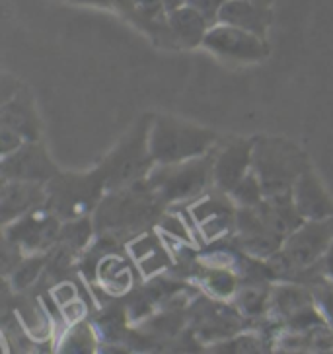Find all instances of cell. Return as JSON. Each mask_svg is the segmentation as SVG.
Wrapping results in <instances>:
<instances>
[{
	"mask_svg": "<svg viewBox=\"0 0 333 354\" xmlns=\"http://www.w3.org/2000/svg\"><path fill=\"white\" fill-rule=\"evenodd\" d=\"M197 331L201 337L217 339V337H230L238 335L240 315L236 310H230L224 304H207L197 317Z\"/></svg>",
	"mask_w": 333,
	"mask_h": 354,
	"instance_id": "cell-18",
	"label": "cell"
},
{
	"mask_svg": "<svg viewBox=\"0 0 333 354\" xmlns=\"http://www.w3.org/2000/svg\"><path fill=\"white\" fill-rule=\"evenodd\" d=\"M312 296L318 310L323 315V319L333 329V281L323 279V281L312 282Z\"/></svg>",
	"mask_w": 333,
	"mask_h": 354,
	"instance_id": "cell-22",
	"label": "cell"
},
{
	"mask_svg": "<svg viewBox=\"0 0 333 354\" xmlns=\"http://www.w3.org/2000/svg\"><path fill=\"white\" fill-rule=\"evenodd\" d=\"M47 257L45 255H35V257H30V259L21 261L20 265L14 269V274H12V282L16 288H26L28 284H32L35 281V277L39 274V271L43 269Z\"/></svg>",
	"mask_w": 333,
	"mask_h": 354,
	"instance_id": "cell-23",
	"label": "cell"
},
{
	"mask_svg": "<svg viewBox=\"0 0 333 354\" xmlns=\"http://www.w3.org/2000/svg\"><path fill=\"white\" fill-rule=\"evenodd\" d=\"M168 24H170V32L181 47L203 45V39L210 28V21L189 4H181L168 12Z\"/></svg>",
	"mask_w": 333,
	"mask_h": 354,
	"instance_id": "cell-15",
	"label": "cell"
},
{
	"mask_svg": "<svg viewBox=\"0 0 333 354\" xmlns=\"http://www.w3.org/2000/svg\"><path fill=\"white\" fill-rule=\"evenodd\" d=\"M292 201L304 220H323L333 216V201L323 189L320 179L308 166L296 179L292 189Z\"/></svg>",
	"mask_w": 333,
	"mask_h": 354,
	"instance_id": "cell-12",
	"label": "cell"
},
{
	"mask_svg": "<svg viewBox=\"0 0 333 354\" xmlns=\"http://www.w3.org/2000/svg\"><path fill=\"white\" fill-rule=\"evenodd\" d=\"M203 282L208 290L220 298H230L236 296L238 290V279L234 272L226 271L224 267H210L208 271L203 272Z\"/></svg>",
	"mask_w": 333,
	"mask_h": 354,
	"instance_id": "cell-21",
	"label": "cell"
},
{
	"mask_svg": "<svg viewBox=\"0 0 333 354\" xmlns=\"http://www.w3.org/2000/svg\"><path fill=\"white\" fill-rule=\"evenodd\" d=\"M333 241V216L323 220H304L298 228L282 241L281 250L273 253L267 265L277 279H300L302 274H322L325 251ZM323 277V274H322Z\"/></svg>",
	"mask_w": 333,
	"mask_h": 354,
	"instance_id": "cell-1",
	"label": "cell"
},
{
	"mask_svg": "<svg viewBox=\"0 0 333 354\" xmlns=\"http://www.w3.org/2000/svg\"><path fill=\"white\" fill-rule=\"evenodd\" d=\"M150 121L152 117H145L143 121H138V125L131 129L127 136H123V140L115 146L114 152L100 166L104 171L107 191L135 185L141 177L148 176L150 164H154L148 150Z\"/></svg>",
	"mask_w": 333,
	"mask_h": 354,
	"instance_id": "cell-7",
	"label": "cell"
},
{
	"mask_svg": "<svg viewBox=\"0 0 333 354\" xmlns=\"http://www.w3.org/2000/svg\"><path fill=\"white\" fill-rule=\"evenodd\" d=\"M226 2L228 0H186V4H189L191 8L201 12L210 21V26H215L219 21V14Z\"/></svg>",
	"mask_w": 333,
	"mask_h": 354,
	"instance_id": "cell-26",
	"label": "cell"
},
{
	"mask_svg": "<svg viewBox=\"0 0 333 354\" xmlns=\"http://www.w3.org/2000/svg\"><path fill=\"white\" fill-rule=\"evenodd\" d=\"M269 286L267 282L250 281L236 290V306L238 312L246 317H260L267 312L269 304Z\"/></svg>",
	"mask_w": 333,
	"mask_h": 354,
	"instance_id": "cell-19",
	"label": "cell"
},
{
	"mask_svg": "<svg viewBox=\"0 0 333 354\" xmlns=\"http://www.w3.org/2000/svg\"><path fill=\"white\" fill-rule=\"evenodd\" d=\"M162 201L148 189L136 191L131 185L111 191L96 212L94 228L115 240L121 234L143 228V224L156 218V207Z\"/></svg>",
	"mask_w": 333,
	"mask_h": 354,
	"instance_id": "cell-4",
	"label": "cell"
},
{
	"mask_svg": "<svg viewBox=\"0 0 333 354\" xmlns=\"http://www.w3.org/2000/svg\"><path fill=\"white\" fill-rule=\"evenodd\" d=\"M219 21L265 37L269 28V10L251 0H228L220 10Z\"/></svg>",
	"mask_w": 333,
	"mask_h": 354,
	"instance_id": "cell-14",
	"label": "cell"
},
{
	"mask_svg": "<svg viewBox=\"0 0 333 354\" xmlns=\"http://www.w3.org/2000/svg\"><path fill=\"white\" fill-rule=\"evenodd\" d=\"M251 2H258V4H263V6H267V2H269V0H251Z\"/></svg>",
	"mask_w": 333,
	"mask_h": 354,
	"instance_id": "cell-28",
	"label": "cell"
},
{
	"mask_svg": "<svg viewBox=\"0 0 333 354\" xmlns=\"http://www.w3.org/2000/svg\"><path fill=\"white\" fill-rule=\"evenodd\" d=\"M263 346L265 343L255 335H234V339L217 344L215 351H219V353H260V351H265Z\"/></svg>",
	"mask_w": 333,
	"mask_h": 354,
	"instance_id": "cell-24",
	"label": "cell"
},
{
	"mask_svg": "<svg viewBox=\"0 0 333 354\" xmlns=\"http://www.w3.org/2000/svg\"><path fill=\"white\" fill-rule=\"evenodd\" d=\"M306 167V156L291 140L277 136L253 138L251 169L260 177L265 197H291L296 179Z\"/></svg>",
	"mask_w": 333,
	"mask_h": 354,
	"instance_id": "cell-3",
	"label": "cell"
},
{
	"mask_svg": "<svg viewBox=\"0 0 333 354\" xmlns=\"http://www.w3.org/2000/svg\"><path fill=\"white\" fill-rule=\"evenodd\" d=\"M2 127H10L14 131H18L26 140H37L39 123L33 111L30 95L14 94L12 97H4Z\"/></svg>",
	"mask_w": 333,
	"mask_h": 354,
	"instance_id": "cell-17",
	"label": "cell"
},
{
	"mask_svg": "<svg viewBox=\"0 0 333 354\" xmlns=\"http://www.w3.org/2000/svg\"><path fill=\"white\" fill-rule=\"evenodd\" d=\"M47 207L55 216L64 222L88 216L98 207L102 191H105V177L102 167L90 174H55L45 183Z\"/></svg>",
	"mask_w": 333,
	"mask_h": 354,
	"instance_id": "cell-5",
	"label": "cell"
},
{
	"mask_svg": "<svg viewBox=\"0 0 333 354\" xmlns=\"http://www.w3.org/2000/svg\"><path fill=\"white\" fill-rule=\"evenodd\" d=\"M57 174L47 150L35 140H28L16 152L2 160V179H20L47 183Z\"/></svg>",
	"mask_w": 333,
	"mask_h": 354,
	"instance_id": "cell-10",
	"label": "cell"
},
{
	"mask_svg": "<svg viewBox=\"0 0 333 354\" xmlns=\"http://www.w3.org/2000/svg\"><path fill=\"white\" fill-rule=\"evenodd\" d=\"M217 133L168 115H156L148 129V150L154 164H177L208 154Z\"/></svg>",
	"mask_w": 333,
	"mask_h": 354,
	"instance_id": "cell-2",
	"label": "cell"
},
{
	"mask_svg": "<svg viewBox=\"0 0 333 354\" xmlns=\"http://www.w3.org/2000/svg\"><path fill=\"white\" fill-rule=\"evenodd\" d=\"M215 154L177 162V164H156L148 171L146 185L162 203H176L205 193L213 179Z\"/></svg>",
	"mask_w": 333,
	"mask_h": 354,
	"instance_id": "cell-6",
	"label": "cell"
},
{
	"mask_svg": "<svg viewBox=\"0 0 333 354\" xmlns=\"http://www.w3.org/2000/svg\"><path fill=\"white\" fill-rule=\"evenodd\" d=\"M59 216H55L47 205L26 212L16 218L14 224H6V240L14 241L21 250L33 253H45L53 245V241L61 238V224Z\"/></svg>",
	"mask_w": 333,
	"mask_h": 354,
	"instance_id": "cell-9",
	"label": "cell"
},
{
	"mask_svg": "<svg viewBox=\"0 0 333 354\" xmlns=\"http://www.w3.org/2000/svg\"><path fill=\"white\" fill-rule=\"evenodd\" d=\"M232 203L238 207V209H250V207H258L260 203H263L265 193L261 187V181L258 174L250 169L246 176L242 177L238 181V185L232 189L228 193Z\"/></svg>",
	"mask_w": 333,
	"mask_h": 354,
	"instance_id": "cell-20",
	"label": "cell"
},
{
	"mask_svg": "<svg viewBox=\"0 0 333 354\" xmlns=\"http://www.w3.org/2000/svg\"><path fill=\"white\" fill-rule=\"evenodd\" d=\"M203 47L222 59L236 63H255L267 59L269 55V45L261 35L222 21H217L208 28Z\"/></svg>",
	"mask_w": 333,
	"mask_h": 354,
	"instance_id": "cell-8",
	"label": "cell"
},
{
	"mask_svg": "<svg viewBox=\"0 0 333 354\" xmlns=\"http://www.w3.org/2000/svg\"><path fill=\"white\" fill-rule=\"evenodd\" d=\"M47 203L45 183L20 181V179H2V222L10 224L26 212L37 209Z\"/></svg>",
	"mask_w": 333,
	"mask_h": 354,
	"instance_id": "cell-13",
	"label": "cell"
},
{
	"mask_svg": "<svg viewBox=\"0 0 333 354\" xmlns=\"http://www.w3.org/2000/svg\"><path fill=\"white\" fill-rule=\"evenodd\" d=\"M63 346L64 351H74V353L92 351V346H94V335H92L88 325H78V327H74L73 331L69 333V337L64 339Z\"/></svg>",
	"mask_w": 333,
	"mask_h": 354,
	"instance_id": "cell-25",
	"label": "cell"
},
{
	"mask_svg": "<svg viewBox=\"0 0 333 354\" xmlns=\"http://www.w3.org/2000/svg\"><path fill=\"white\" fill-rule=\"evenodd\" d=\"M320 271H322L323 279H330L333 281V241L330 243V248L323 255L322 263H320Z\"/></svg>",
	"mask_w": 333,
	"mask_h": 354,
	"instance_id": "cell-27",
	"label": "cell"
},
{
	"mask_svg": "<svg viewBox=\"0 0 333 354\" xmlns=\"http://www.w3.org/2000/svg\"><path fill=\"white\" fill-rule=\"evenodd\" d=\"M253 162V140L236 138L215 154L213 181L220 193L228 195L238 181L251 169Z\"/></svg>",
	"mask_w": 333,
	"mask_h": 354,
	"instance_id": "cell-11",
	"label": "cell"
},
{
	"mask_svg": "<svg viewBox=\"0 0 333 354\" xmlns=\"http://www.w3.org/2000/svg\"><path fill=\"white\" fill-rule=\"evenodd\" d=\"M191 212L208 240L219 238L220 234H224L230 226L236 228V210L230 209V203L226 201L207 197Z\"/></svg>",
	"mask_w": 333,
	"mask_h": 354,
	"instance_id": "cell-16",
	"label": "cell"
}]
</instances>
